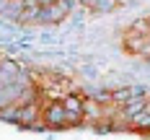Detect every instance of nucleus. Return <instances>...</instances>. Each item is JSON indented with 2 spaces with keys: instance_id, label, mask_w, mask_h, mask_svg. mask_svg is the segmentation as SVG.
I'll list each match as a JSON object with an SVG mask.
<instances>
[{
  "instance_id": "obj_1",
  "label": "nucleus",
  "mask_w": 150,
  "mask_h": 140,
  "mask_svg": "<svg viewBox=\"0 0 150 140\" xmlns=\"http://www.w3.org/2000/svg\"><path fill=\"white\" fill-rule=\"evenodd\" d=\"M124 49L129 55L148 57V18H140L137 23H132V29L124 34Z\"/></svg>"
},
{
  "instance_id": "obj_2",
  "label": "nucleus",
  "mask_w": 150,
  "mask_h": 140,
  "mask_svg": "<svg viewBox=\"0 0 150 140\" xmlns=\"http://www.w3.org/2000/svg\"><path fill=\"white\" fill-rule=\"evenodd\" d=\"M70 13V0H49L39 5L36 21H47V23H60L65 16Z\"/></svg>"
},
{
  "instance_id": "obj_3",
  "label": "nucleus",
  "mask_w": 150,
  "mask_h": 140,
  "mask_svg": "<svg viewBox=\"0 0 150 140\" xmlns=\"http://www.w3.org/2000/svg\"><path fill=\"white\" fill-rule=\"evenodd\" d=\"M42 119H44L49 127H62V124H67V122H80L78 117L67 114V112H65V107H62V104H57V101H49V104L42 109Z\"/></svg>"
}]
</instances>
